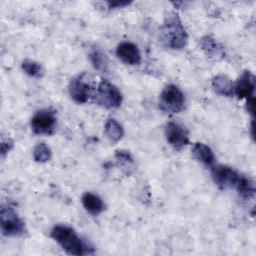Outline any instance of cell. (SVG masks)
Returning a JSON list of instances; mask_svg holds the SVG:
<instances>
[{
	"label": "cell",
	"mask_w": 256,
	"mask_h": 256,
	"mask_svg": "<svg viewBox=\"0 0 256 256\" xmlns=\"http://www.w3.org/2000/svg\"><path fill=\"white\" fill-rule=\"evenodd\" d=\"M211 173L214 182L221 189H235L241 178L239 173L226 165H213Z\"/></svg>",
	"instance_id": "obj_8"
},
{
	"label": "cell",
	"mask_w": 256,
	"mask_h": 256,
	"mask_svg": "<svg viewBox=\"0 0 256 256\" xmlns=\"http://www.w3.org/2000/svg\"><path fill=\"white\" fill-rule=\"evenodd\" d=\"M33 158L36 162L44 163L51 158V149L43 142L37 144L33 150Z\"/></svg>",
	"instance_id": "obj_20"
},
{
	"label": "cell",
	"mask_w": 256,
	"mask_h": 256,
	"mask_svg": "<svg viewBox=\"0 0 256 256\" xmlns=\"http://www.w3.org/2000/svg\"><path fill=\"white\" fill-rule=\"evenodd\" d=\"M185 107V97L183 92L173 84L163 88L159 95V108L166 113H179Z\"/></svg>",
	"instance_id": "obj_4"
},
{
	"label": "cell",
	"mask_w": 256,
	"mask_h": 256,
	"mask_svg": "<svg viewBox=\"0 0 256 256\" xmlns=\"http://www.w3.org/2000/svg\"><path fill=\"white\" fill-rule=\"evenodd\" d=\"M255 76L250 71H244L234 84V94L239 99H246V101L254 98L255 91Z\"/></svg>",
	"instance_id": "obj_10"
},
{
	"label": "cell",
	"mask_w": 256,
	"mask_h": 256,
	"mask_svg": "<svg viewBox=\"0 0 256 256\" xmlns=\"http://www.w3.org/2000/svg\"><path fill=\"white\" fill-rule=\"evenodd\" d=\"M192 154L195 159L206 166L212 167L215 163V156L211 148L203 143H195L192 148Z\"/></svg>",
	"instance_id": "obj_13"
},
{
	"label": "cell",
	"mask_w": 256,
	"mask_h": 256,
	"mask_svg": "<svg viewBox=\"0 0 256 256\" xmlns=\"http://www.w3.org/2000/svg\"><path fill=\"white\" fill-rule=\"evenodd\" d=\"M160 38L165 46L174 50L182 49L186 45L188 35L176 12L170 11L166 14L160 29Z\"/></svg>",
	"instance_id": "obj_2"
},
{
	"label": "cell",
	"mask_w": 256,
	"mask_h": 256,
	"mask_svg": "<svg viewBox=\"0 0 256 256\" xmlns=\"http://www.w3.org/2000/svg\"><path fill=\"white\" fill-rule=\"evenodd\" d=\"M235 189L237 190L238 194L244 199H249V198L253 197L254 193H255L254 182L251 179L246 178L244 176H241Z\"/></svg>",
	"instance_id": "obj_18"
},
{
	"label": "cell",
	"mask_w": 256,
	"mask_h": 256,
	"mask_svg": "<svg viewBox=\"0 0 256 256\" xmlns=\"http://www.w3.org/2000/svg\"><path fill=\"white\" fill-rule=\"evenodd\" d=\"M93 98L96 103L107 109L118 108L122 103L121 92L106 79H101L98 83Z\"/></svg>",
	"instance_id": "obj_3"
},
{
	"label": "cell",
	"mask_w": 256,
	"mask_h": 256,
	"mask_svg": "<svg viewBox=\"0 0 256 256\" xmlns=\"http://www.w3.org/2000/svg\"><path fill=\"white\" fill-rule=\"evenodd\" d=\"M56 114L53 109H41L31 118V128L35 134L51 135L56 127Z\"/></svg>",
	"instance_id": "obj_6"
},
{
	"label": "cell",
	"mask_w": 256,
	"mask_h": 256,
	"mask_svg": "<svg viewBox=\"0 0 256 256\" xmlns=\"http://www.w3.org/2000/svg\"><path fill=\"white\" fill-rule=\"evenodd\" d=\"M200 46L202 50L210 57H217L222 56L223 50L222 47L215 41L214 38L211 36H204L200 39Z\"/></svg>",
	"instance_id": "obj_16"
},
{
	"label": "cell",
	"mask_w": 256,
	"mask_h": 256,
	"mask_svg": "<svg viewBox=\"0 0 256 256\" xmlns=\"http://www.w3.org/2000/svg\"><path fill=\"white\" fill-rule=\"evenodd\" d=\"M82 204L86 211L94 216L100 214L105 209L102 199L91 192H86L82 195Z\"/></svg>",
	"instance_id": "obj_14"
},
{
	"label": "cell",
	"mask_w": 256,
	"mask_h": 256,
	"mask_svg": "<svg viewBox=\"0 0 256 256\" xmlns=\"http://www.w3.org/2000/svg\"><path fill=\"white\" fill-rule=\"evenodd\" d=\"M105 134L108 137V139L111 142H118L124 135V130L122 128V126L120 125V123L113 119L110 118L106 121L105 123Z\"/></svg>",
	"instance_id": "obj_15"
},
{
	"label": "cell",
	"mask_w": 256,
	"mask_h": 256,
	"mask_svg": "<svg viewBox=\"0 0 256 256\" xmlns=\"http://www.w3.org/2000/svg\"><path fill=\"white\" fill-rule=\"evenodd\" d=\"M85 76V74H81L74 77L71 79L68 86V91L71 98L79 104L86 103L91 97H94L96 89H94Z\"/></svg>",
	"instance_id": "obj_7"
},
{
	"label": "cell",
	"mask_w": 256,
	"mask_h": 256,
	"mask_svg": "<svg viewBox=\"0 0 256 256\" xmlns=\"http://www.w3.org/2000/svg\"><path fill=\"white\" fill-rule=\"evenodd\" d=\"M12 147H13V142L10 139L3 140L2 143H1V154H2V156H4L7 152H9Z\"/></svg>",
	"instance_id": "obj_22"
},
{
	"label": "cell",
	"mask_w": 256,
	"mask_h": 256,
	"mask_svg": "<svg viewBox=\"0 0 256 256\" xmlns=\"http://www.w3.org/2000/svg\"><path fill=\"white\" fill-rule=\"evenodd\" d=\"M212 87L214 91L225 97H231L234 95V83L232 80L223 74L217 75L212 79Z\"/></svg>",
	"instance_id": "obj_12"
},
{
	"label": "cell",
	"mask_w": 256,
	"mask_h": 256,
	"mask_svg": "<svg viewBox=\"0 0 256 256\" xmlns=\"http://www.w3.org/2000/svg\"><path fill=\"white\" fill-rule=\"evenodd\" d=\"M52 239L56 241L61 248L70 255L82 256L93 253V248L90 247L71 227L67 225H56L50 233Z\"/></svg>",
	"instance_id": "obj_1"
},
{
	"label": "cell",
	"mask_w": 256,
	"mask_h": 256,
	"mask_svg": "<svg viewBox=\"0 0 256 256\" xmlns=\"http://www.w3.org/2000/svg\"><path fill=\"white\" fill-rule=\"evenodd\" d=\"M131 2L129 1H108L106 2V4L108 5V8L112 9V8H122L124 6L129 5Z\"/></svg>",
	"instance_id": "obj_23"
},
{
	"label": "cell",
	"mask_w": 256,
	"mask_h": 256,
	"mask_svg": "<svg viewBox=\"0 0 256 256\" xmlns=\"http://www.w3.org/2000/svg\"><path fill=\"white\" fill-rule=\"evenodd\" d=\"M22 69L26 74H28L31 77L40 78L43 75V68L40 63L31 60V59H25L22 62Z\"/></svg>",
	"instance_id": "obj_19"
},
{
	"label": "cell",
	"mask_w": 256,
	"mask_h": 256,
	"mask_svg": "<svg viewBox=\"0 0 256 256\" xmlns=\"http://www.w3.org/2000/svg\"><path fill=\"white\" fill-rule=\"evenodd\" d=\"M0 225L2 234L5 236H18L24 233L25 225L13 207L2 206L0 212Z\"/></svg>",
	"instance_id": "obj_5"
},
{
	"label": "cell",
	"mask_w": 256,
	"mask_h": 256,
	"mask_svg": "<svg viewBox=\"0 0 256 256\" xmlns=\"http://www.w3.org/2000/svg\"><path fill=\"white\" fill-rule=\"evenodd\" d=\"M165 137L168 143L175 149H181L189 142L186 129L177 122H168L165 126Z\"/></svg>",
	"instance_id": "obj_9"
},
{
	"label": "cell",
	"mask_w": 256,
	"mask_h": 256,
	"mask_svg": "<svg viewBox=\"0 0 256 256\" xmlns=\"http://www.w3.org/2000/svg\"><path fill=\"white\" fill-rule=\"evenodd\" d=\"M115 158L121 167L130 168L131 165L133 164V158L131 157V155L128 151H125V150L116 151Z\"/></svg>",
	"instance_id": "obj_21"
},
{
	"label": "cell",
	"mask_w": 256,
	"mask_h": 256,
	"mask_svg": "<svg viewBox=\"0 0 256 256\" xmlns=\"http://www.w3.org/2000/svg\"><path fill=\"white\" fill-rule=\"evenodd\" d=\"M89 59L93 65V67L96 70H98L100 72L107 71L108 61H107L106 55L103 53V51L100 48H98V47L92 48L89 53Z\"/></svg>",
	"instance_id": "obj_17"
},
{
	"label": "cell",
	"mask_w": 256,
	"mask_h": 256,
	"mask_svg": "<svg viewBox=\"0 0 256 256\" xmlns=\"http://www.w3.org/2000/svg\"><path fill=\"white\" fill-rule=\"evenodd\" d=\"M117 57L129 65H138L141 62V54L138 47L129 41L120 43L116 48Z\"/></svg>",
	"instance_id": "obj_11"
}]
</instances>
